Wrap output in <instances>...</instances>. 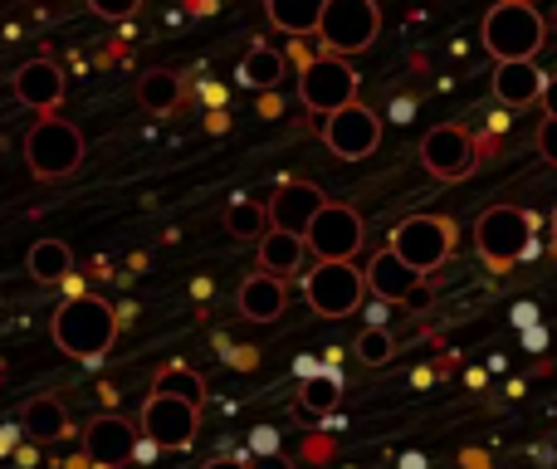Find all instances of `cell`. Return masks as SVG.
I'll return each instance as SVG.
<instances>
[{
  "label": "cell",
  "instance_id": "obj_1",
  "mask_svg": "<svg viewBox=\"0 0 557 469\" xmlns=\"http://www.w3.org/2000/svg\"><path fill=\"white\" fill-rule=\"evenodd\" d=\"M480 39L499 64H539V49L548 45V25L533 0H499L484 10Z\"/></svg>",
  "mask_w": 557,
  "mask_h": 469
},
{
  "label": "cell",
  "instance_id": "obj_2",
  "mask_svg": "<svg viewBox=\"0 0 557 469\" xmlns=\"http://www.w3.org/2000/svg\"><path fill=\"white\" fill-rule=\"evenodd\" d=\"M49 333H54L59 353H69L84 367H98L108 357V347H113V337H117L113 304L98 298V294L74 298V304H59L54 318H49Z\"/></svg>",
  "mask_w": 557,
  "mask_h": 469
},
{
  "label": "cell",
  "instance_id": "obj_3",
  "mask_svg": "<svg viewBox=\"0 0 557 469\" xmlns=\"http://www.w3.org/2000/svg\"><path fill=\"white\" fill-rule=\"evenodd\" d=\"M539 211H523V206H484L474 215V249H480L484 269L494 279H504L519 259H529L533 231H539Z\"/></svg>",
  "mask_w": 557,
  "mask_h": 469
},
{
  "label": "cell",
  "instance_id": "obj_4",
  "mask_svg": "<svg viewBox=\"0 0 557 469\" xmlns=\"http://www.w3.org/2000/svg\"><path fill=\"white\" fill-rule=\"evenodd\" d=\"M376 35H382V5L376 0H323V15L313 29L323 59L362 54V49H372Z\"/></svg>",
  "mask_w": 557,
  "mask_h": 469
},
{
  "label": "cell",
  "instance_id": "obj_5",
  "mask_svg": "<svg viewBox=\"0 0 557 469\" xmlns=\"http://www.w3.org/2000/svg\"><path fill=\"white\" fill-rule=\"evenodd\" d=\"M455 239H460V231H455L450 215H411V221H401L392 231V245L386 249L401 264H411L421 279H431L455 255Z\"/></svg>",
  "mask_w": 557,
  "mask_h": 469
},
{
  "label": "cell",
  "instance_id": "obj_6",
  "mask_svg": "<svg viewBox=\"0 0 557 469\" xmlns=\"http://www.w3.org/2000/svg\"><path fill=\"white\" fill-rule=\"evenodd\" d=\"M25 162L39 182L74 176L78 162H84V133H78L69 118H39L25 137Z\"/></svg>",
  "mask_w": 557,
  "mask_h": 469
},
{
  "label": "cell",
  "instance_id": "obj_7",
  "mask_svg": "<svg viewBox=\"0 0 557 469\" xmlns=\"http://www.w3.org/2000/svg\"><path fill=\"white\" fill-rule=\"evenodd\" d=\"M357 69L347 64V59H323V54H313V64L298 74V98H304V108L308 113H318V118H333V113H343L347 103H357Z\"/></svg>",
  "mask_w": 557,
  "mask_h": 469
},
{
  "label": "cell",
  "instance_id": "obj_8",
  "mask_svg": "<svg viewBox=\"0 0 557 469\" xmlns=\"http://www.w3.org/2000/svg\"><path fill=\"white\" fill-rule=\"evenodd\" d=\"M304 249L318 264H352V255L362 249V215L343 201H327L308 225Z\"/></svg>",
  "mask_w": 557,
  "mask_h": 469
},
{
  "label": "cell",
  "instance_id": "obj_9",
  "mask_svg": "<svg viewBox=\"0 0 557 469\" xmlns=\"http://www.w3.org/2000/svg\"><path fill=\"white\" fill-rule=\"evenodd\" d=\"M318 137H323V147L337 157V162H362V157H372L376 147H382V113H372V108L357 98V103H347L343 113L323 118V123H318Z\"/></svg>",
  "mask_w": 557,
  "mask_h": 469
},
{
  "label": "cell",
  "instance_id": "obj_10",
  "mask_svg": "<svg viewBox=\"0 0 557 469\" xmlns=\"http://www.w3.org/2000/svg\"><path fill=\"white\" fill-rule=\"evenodd\" d=\"M304 298L318 318H347L362 308L367 284L357 264H313L304 274Z\"/></svg>",
  "mask_w": 557,
  "mask_h": 469
},
{
  "label": "cell",
  "instance_id": "obj_11",
  "mask_svg": "<svg viewBox=\"0 0 557 469\" xmlns=\"http://www.w3.org/2000/svg\"><path fill=\"white\" fill-rule=\"evenodd\" d=\"M137 431H143L157 451H191L196 435H201V411L186 402H172V396H147Z\"/></svg>",
  "mask_w": 557,
  "mask_h": 469
},
{
  "label": "cell",
  "instance_id": "obj_12",
  "mask_svg": "<svg viewBox=\"0 0 557 469\" xmlns=\"http://www.w3.org/2000/svg\"><path fill=\"white\" fill-rule=\"evenodd\" d=\"M421 162L435 182H465V176L480 166L474 157V143H470V127L460 123H441L421 137Z\"/></svg>",
  "mask_w": 557,
  "mask_h": 469
},
{
  "label": "cell",
  "instance_id": "obj_13",
  "mask_svg": "<svg viewBox=\"0 0 557 469\" xmlns=\"http://www.w3.org/2000/svg\"><path fill=\"white\" fill-rule=\"evenodd\" d=\"M362 284H367V294L382 298V304H411V308L431 304V288H425V279L416 274L411 264H401L392 249H376L372 264L362 269Z\"/></svg>",
  "mask_w": 557,
  "mask_h": 469
},
{
  "label": "cell",
  "instance_id": "obj_14",
  "mask_svg": "<svg viewBox=\"0 0 557 469\" xmlns=\"http://www.w3.org/2000/svg\"><path fill=\"white\" fill-rule=\"evenodd\" d=\"M323 206H327V196L318 192L313 182H278L270 206H264V221H270V231H278V235L304 239L308 225H313V215L323 211Z\"/></svg>",
  "mask_w": 557,
  "mask_h": 469
},
{
  "label": "cell",
  "instance_id": "obj_15",
  "mask_svg": "<svg viewBox=\"0 0 557 469\" xmlns=\"http://www.w3.org/2000/svg\"><path fill=\"white\" fill-rule=\"evenodd\" d=\"M133 441H137V425L117 411H103L84 425V455H88V465H98V469L133 465Z\"/></svg>",
  "mask_w": 557,
  "mask_h": 469
},
{
  "label": "cell",
  "instance_id": "obj_16",
  "mask_svg": "<svg viewBox=\"0 0 557 469\" xmlns=\"http://www.w3.org/2000/svg\"><path fill=\"white\" fill-rule=\"evenodd\" d=\"M64 69L54 64V59H29L25 69L15 74V94L20 103L39 108V113H54L59 103H64Z\"/></svg>",
  "mask_w": 557,
  "mask_h": 469
},
{
  "label": "cell",
  "instance_id": "obj_17",
  "mask_svg": "<svg viewBox=\"0 0 557 469\" xmlns=\"http://www.w3.org/2000/svg\"><path fill=\"white\" fill-rule=\"evenodd\" d=\"M235 304H240V318H250V323H278L284 304H288V284L284 279H270V274H245Z\"/></svg>",
  "mask_w": 557,
  "mask_h": 469
},
{
  "label": "cell",
  "instance_id": "obj_18",
  "mask_svg": "<svg viewBox=\"0 0 557 469\" xmlns=\"http://www.w3.org/2000/svg\"><path fill=\"white\" fill-rule=\"evenodd\" d=\"M543 69L539 64H494V98H499V108L509 113V108H533L543 94Z\"/></svg>",
  "mask_w": 557,
  "mask_h": 469
},
{
  "label": "cell",
  "instance_id": "obj_19",
  "mask_svg": "<svg viewBox=\"0 0 557 469\" xmlns=\"http://www.w3.org/2000/svg\"><path fill=\"white\" fill-rule=\"evenodd\" d=\"M235 78H240L250 94H274V88H284L288 64H284V54H278V49H270V45H260V39H255V45L245 49Z\"/></svg>",
  "mask_w": 557,
  "mask_h": 469
},
{
  "label": "cell",
  "instance_id": "obj_20",
  "mask_svg": "<svg viewBox=\"0 0 557 469\" xmlns=\"http://www.w3.org/2000/svg\"><path fill=\"white\" fill-rule=\"evenodd\" d=\"M304 259H308L304 239L278 235V231H264L260 235V274L284 279V284H288V274H298V269H304Z\"/></svg>",
  "mask_w": 557,
  "mask_h": 469
},
{
  "label": "cell",
  "instance_id": "obj_21",
  "mask_svg": "<svg viewBox=\"0 0 557 469\" xmlns=\"http://www.w3.org/2000/svg\"><path fill=\"white\" fill-rule=\"evenodd\" d=\"M137 103L157 118L176 113V108H182V74H172V69H147V74L137 78Z\"/></svg>",
  "mask_w": 557,
  "mask_h": 469
},
{
  "label": "cell",
  "instance_id": "obj_22",
  "mask_svg": "<svg viewBox=\"0 0 557 469\" xmlns=\"http://www.w3.org/2000/svg\"><path fill=\"white\" fill-rule=\"evenodd\" d=\"M152 396H172V402H186V406L201 411L206 406V377L191 372L186 362H166L162 372H157V382H152Z\"/></svg>",
  "mask_w": 557,
  "mask_h": 469
},
{
  "label": "cell",
  "instance_id": "obj_23",
  "mask_svg": "<svg viewBox=\"0 0 557 469\" xmlns=\"http://www.w3.org/2000/svg\"><path fill=\"white\" fill-rule=\"evenodd\" d=\"M323 0H270V25L284 29L288 39H313Z\"/></svg>",
  "mask_w": 557,
  "mask_h": 469
},
{
  "label": "cell",
  "instance_id": "obj_24",
  "mask_svg": "<svg viewBox=\"0 0 557 469\" xmlns=\"http://www.w3.org/2000/svg\"><path fill=\"white\" fill-rule=\"evenodd\" d=\"M20 431H29L35 441H64V435H74V425H69V411L59 406V396H35L25 406V425Z\"/></svg>",
  "mask_w": 557,
  "mask_h": 469
},
{
  "label": "cell",
  "instance_id": "obj_25",
  "mask_svg": "<svg viewBox=\"0 0 557 469\" xmlns=\"http://www.w3.org/2000/svg\"><path fill=\"white\" fill-rule=\"evenodd\" d=\"M343 392H347V377H343V367H323V377L318 382H308V386H298V406H304L308 416H337V406H343Z\"/></svg>",
  "mask_w": 557,
  "mask_h": 469
},
{
  "label": "cell",
  "instance_id": "obj_26",
  "mask_svg": "<svg viewBox=\"0 0 557 469\" xmlns=\"http://www.w3.org/2000/svg\"><path fill=\"white\" fill-rule=\"evenodd\" d=\"M29 279H39V284H59V279L74 274V249L64 245V239H35V249H29Z\"/></svg>",
  "mask_w": 557,
  "mask_h": 469
},
{
  "label": "cell",
  "instance_id": "obj_27",
  "mask_svg": "<svg viewBox=\"0 0 557 469\" xmlns=\"http://www.w3.org/2000/svg\"><path fill=\"white\" fill-rule=\"evenodd\" d=\"M264 231H270V221H264V206L255 201V196H235V201L225 206V235L260 239Z\"/></svg>",
  "mask_w": 557,
  "mask_h": 469
},
{
  "label": "cell",
  "instance_id": "obj_28",
  "mask_svg": "<svg viewBox=\"0 0 557 469\" xmlns=\"http://www.w3.org/2000/svg\"><path fill=\"white\" fill-rule=\"evenodd\" d=\"M352 353H357V362H367V367H386L396 357V337L386 333V328H362Z\"/></svg>",
  "mask_w": 557,
  "mask_h": 469
},
{
  "label": "cell",
  "instance_id": "obj_29",
  "mask_svg": "<svg viewBox=\"0 0 557 469\" xmlns=\"http://www.w3.org/2000/svg\"><path fill=\"white\" fill-rule=\"evenodd\" d=\"M264 455H284V435L274 425H255L250 431V460H264Z\"/></svg>",
  "mask_w": 557,
  "mask_h": 469
},
{
  "label": "cell",
  "instance_id": "obj_30",
  "mask_svg": "<svg viewBox=\"0 0 557 469\" xmlns=\"http://www.w3.org/2000/svg\"><path fill=\"white\" fill-rule=\"evenodd\" d=\"M221 362L235 367V372H255V367H260V347H255V343H235L231 353L221 357Z\"/></svg>",
  "mask_w": 557,
  "mask_h": 469
},
{
  "label": "cell",
  "instance_id": "obj_31",
  "mask_svg": "<svg viewBox=\"0 0 557 469\" xmlns=\"http://www.w3.org/2000/svg\"><path fill=\"white\" fill-rule=\"evenodd\" d=\"M201 103L206 113H221V108H231V88L215 84V78H201Z\"/></svg>",
  "mask_w": 557,
  "mask_h": 469
},
{
  "label": "cell",
  "instance_id": "obj_32",
  "mask_svg": "<svg viewBox=\"0 0 557 469\" xmlns=\"http://www.w3.org/2000/svg\"><path fill=\"white\" fill-rule=\"evenodd\" d=\"M318 377H323V362H318V353H298L294 357V382L308 386V382H318Z\"/></svg>",
  "mask_w": 557,
  "mask_h": 469
},
{
  "label": "cell",
  "instance_id": "obj_33",
  "mask_svg": "<svg viewBox=\"0 0 557 469\" xmlns=\"http://www.w3.org/2000/svg\"><path fill=\"white\" fill-rule=\"evenodd\" d=\"M278 54H284V64H294L298 74H304V69L313 64V49H308V39H288V45L278 49Z\"/></svg>",
  "mask_w": 557,
  "mask_h": 469
},
{
  "label": "cell",
  "instance_id": "obj_34",
  "mask_svg": "<svg viewBox=\"0 0 557 469\" xmlns=\"http://www.w3.org/2000/svg\"><path fill=\"white\" fill-rule=\"evenodd\" d=\"M94 15H103V20H127V15H137V0H94Z\"/></svg>",
  "mask_w": 557,
  "mask_h": 469
},
{
  "label": "cell",
  "instance_id": "obj_35",
  "mask_svg": "<svg viewBox=\"0 0 557 469\" xmlns=\"http://www.w3.org/2000/svg\"><path fill=\"white\" fill-rule=\"evenodd\" d=\"M539 157L557 166V123L553 118H543V127H539Z\"/></svg>",
  "mask_w": 557,
  "mask_h": 469
},
{
  "label": "cell",
  "instance_id": "obj_36",
  "mask_svg": "<svg viewBox=\"0 0 557 469\" xmlns=\"http://www.w3.org/2000/svg\"><path fill=\"white\" fill-rule=\"evenodd\" d=\"M548 328H543V323H533V328H523V333H519V343H523V353H548Z\"/></svg>",
  "mask_w": 557,
  "mask_h": 469
},
{
  "label": "cell",
  "instance_id": "obj_37",
  "mask_svg": "<svg viewBox=\"0 0 557 469\" xmlns=\"http://www.w3.org/2000/svg\"><path fill=\"white\" fill-rule=\"evenodd\" d=\"M386 118H392V123H411L416 118V94H396L392 108H386Z\"/></svg>",
  "mask_w": 557,
  "mask_h": 469
},
{
  "label": "cell",
  "instance_id": "obj_38",
  "mask_svg": "<svg viewBox=\"0 0 557 469\" xmlns=\"http://www.w3.org/2000/svg\"><path fill=\"white\" fill-rule=\"evenodd\" d=\"M362 318H367V328H386L392 304H382V298H362Z\"/></svg>",
  "mask_w": 557,
  "mask_h": 469
},
{
  "label": "cell",
  "instance_id": "obj_39",
  "mask_svg": "<svg viewBox=\"0 0 557 469\" xmlns=\"http://www.w3.org/2000/svg\"><path fill=\"white\" fill-rule=\"evenodd\" d=\"M509 323L519 328V333H523V328H533V323H543L539 304H513V308H509Z\"/></svg>",
  "mask_w": 557,
  "mask_h": 469
},
{
  "label": "cell",
  "instance_id": "obj_40",
  "mask_svg": "<svg viewBox=\"0 0 557 469\" xmlns=\"http://www.w3.org/2000/svg\"><path fill=\"white\" fill-rule=\"evenodd\" d=\"M255 113L270 118V123H274V118H284V94H278V88H274V94H260V98H255Z\"/></svg>",
  "mask_w": 557,
  "mask_h": 469
},
{
  "label": "cell",
  "instance_id": "obj_41",
  "mask_svg": "<svg viewBox=\"0 0 557 469\" xmlns=\"http://www.w3.org/2000/svg\"><path fill=\"white\" fill-rule=\"evenodd\" d=\"M157 455H162V451H157V445H152V441H147V435H143V431H137V441H133V460H137V465H143V469H152V465H157Z\"/></svg>",
  "mask_w": 557,
  "mask_h": 469
},
{
  "label": "cell",
  "instance_id": "obj_42",
  "mask_svg": "<svg viewBox=\"0 0 557 469\" xmlns=\"http://www.w3.org/2000/svg\"><path fill=\"white\" fill-rule=\"evenodd\" d=\"M539 103H543V118H553V123H557V74L543 78V94H539Z\"/></svg>",
  "mask_w": 557,
  "mask_h": 469
},
{
  "label": "cell",
  "instance_id": "obj_43",
  "mask_svg": "<svg viewBox=\"0 0 557 469\" xmlns=\"http://www.w3.org/2000/svg\"><path fill=\"white\" fill-rule=\"evenodd\" d=\"M235 127V118H231V108H221V113H206V133L211 137H225Z\"/></svg>",
  "mask_w": 557,
  "mask_h": 469
},
{
  "label": "cell",
  "instance_id": "obj_44",
  "mask_svg": "<svg viewBox=\"0 0 557 469\" xmlns=\"http://www.w3.org/2000/svg\"><path fill=\"white\" fill-rule=\"evenodd\" d=\"M59 288H64V304H74V298H88V279H84V274L59 279Z\"/></svg>",
  "mask_w": 557,
  "mask_h": 469
},
{
  "label": "cell",
  "instance_id": "obj_45",
  "mask_svg": "<svg viewBox=\"0 0 557 469\" xmlns=\"http://www.w3.org/2000/svg\"><path fill=\"white\" fill-rule=\"evenodd\" d=\"M201 469H250V451H235V455H221V460H206Z\"/></svg>",
  "mask_w": 557,
  "mask_h": 469
},
{
  "label": "cell",
  "instance_id": "obj_46",
  "mask_svg": "<svg viewBox=\"0 0 557 469\" xmlns=\"http://www.w3.org/2000/svg\"><path fill=\"white\" fill-rule=\"evenodd\" d=\"M20 425H0V460H10V455H15V445H20Z\"/></svg>",
  "mask_w": 557,
  "mask_h": 469
},
{
  "label": "cell",
  "instance_id": "obj_47",
  "mask_svg": "<svg viewBox=\"0 0 557 469\" xmlns=\"http://www.w3.org/2000/svg\"><path fill=\"white\" fill-rule=\"evenodd\" d=\"M10 460H15V469H35V465H39V445H25V441H20Z\"/></svg>",
  "mask_w": 557,
  "mask_h": 469
},
{
  "label": "cell",
  "instance_id": "obj_48",
  "mask_svg": "<svg viewBox=\"0 0 557 469\" xmlns=\"http://www.w3.org/2000/svg\"><path fill=\"white\" fill-rule=\"evenodd\" d=\"M137 313H143V308H137L133 298H123V304H113V323H117V328H127V323H133Z\"/></svg>",
  "mask_w": 557,
  "mask_h": 469
},
{
  "label": "cell",
  "instance_id": "obj_49",
  "mask_svg": "<svg viewBox=\"0 0 557 469\" xmlns=\"http://www.w3.org/2000/svg\"><path fill=\"white\" fill-rule=\"evenodd\" d=\"M211 294H215V279H211V274H196V279H191V298H196V304H206Z\"/></svg>",
  "mask_w": 557,
  "mask_h": 469
},
{
  "label": "cell",
  "instance_id": "obj_50",
  "mask_svg": "<svg viewBox=\"0 0 557 469\" xmlns=\"http://www.w3.org/2000/svg\"><path fill=\"white\" fill-rule=\"evenodd\" d=\"M465 386H470V392H484V386H490V372H484V367H465Z\"/></svg>",
  "mask_w": 557,
  "mask_h": 469
},
{
  "label": "cell",
  "instance_id": "obj_51",
  "mask_svg": "<svg viewBox=\"0 0 557 469\" xmlns=\"http://www.w3.org/2000/svg\"><path fill=\"white\" fill-rule=\"evenodd\" d=\"M396 469H431V460L421 451H406V455H396Z\"/></svg>",
  "mask_w": 557,
  "mask_h": 469
},
{
  "label": "cell",
  "instance_id": "obj_52",
  "mask_svg": "<svg viewBox=\"0 0 557 469\" xmlns=\"http://www.w3.org/2000/svg\"><path fill=\"white\" fill-rule=\"evenodd\" d=\"M484 133H490V137H504V133H509V113H504V108H494V113H490V127H484Z\"/></svg>",
  "mask_w": 557,
  "mask_h": 469
},
{
  "label": "cell",
  "instance_id": "obj_53",
  "mask_svg": "<svg viewBox=\"0 0 557 469\" xmlns=\"http://www.w3.org/2000/svg\"><path fill=\"white\" fill-rule=\"evenodd\" d=\"M411 386H416V392H431L435 372H431V367H411Z\"/></svg>",
  "mask_w": 557,
  "mask_h": 469
},
{
  "label": "cell",
  "instance_id": "obj_54",
  "mask_svg": "<svg viewBox=\"0 0 557 469\" xmlns=\"http://www.w3.org/2000/svg\"><path fill=\"white\" fill-rule=\"evenodd\" d=\"M231 347H235V337L225 333V328H215V333H211V353H215V357H225Z\"/></svg>",
  "mask_w": 557,
  "mask_h": 469
},
{
  "label": "cell",
  "instance_id": "obj_55",
  "mask_svg": "<svg viewBox=\"0 0 557 469\" xmlns=\"http://www.w3.org/2000/svg\"><path fill=\"white\" fill-rule=\"evenodd\" d=\"M88 274H94V279H117V274H113V259H108V255H94Z\"/></svg>",
  "mask_w": 557,
  "mask_h": 469
},
{
  "label": "cell",
  "instance_id": "obj_56",
  "mask_svg": "<svg viewBox=\"0 0 557 469\" xmlns=\"http://www.w3.org/2000/svg\"><path fill=\"white\" fill-rule=\"evenodd\" d=\"M250 469H294L288 455H264V460H250Z\"/></svg>",
  "mask_w": 557,
  "mask_h": 469
},
{
  "label": "cell",
  "instance_id": "obj_57",
  "mask_svg": "<svg viewBox=\"0 0 557 469\" xmlns=\"http://www.w3.org/2000/svg\"><path fill=\"white\" fill-rule=\"evenodd\" d=\"M504 396H509V402H519V396H529V382H523V377H509V382H504Z\"/></svg>",
  "mask_w": 557,
  "mask_h": 469
},
{
  "label": "cell",
  "instance_id": "obj_58",
  "mask_svg": "<svg viewBox=\"0 0 557 469\" xmlns=\"http://www.w3.org/2000/svg\"><path fill=\"white\" fill-rule=\"evenodd\" d=\"M460 465H470V469H494V465H490V455H484V451H465V455H460Z\"/></svg>",
  "mask_w": 557,
  "mask_h": 469
},
{
  "label": "cell",
  "instance_id": "obj_59",
  "mask_svg": "<svg viewBox=\"0 0 557 469\" xmlns=\"http://www.w3.org/2000/svg\"><path fill=\"white\" fill-rule=\"evenodd\" d=\"M143 269H147V255H143V249H133V255H127V274H143Z\"/></svg>",
  "mask_w": 557,
  "mask_h": 469
},
{
  "label": "cell",
  "instance_id": "obj_60",
  "mask_svg": "<svg viewBox=\"0 0 557 469\" xmlns=\"http://www.w3.org/2000/svg\"><path fill=\"white\" fill-rule=\"evenodd\" d=\"M98 396H103V406H108V411H113V406H117V386H113V382H103V386H98Z\"/></svg>",
  "mask_w": 557,
  "mask_h": 469
},
{
  "label": "cell",
  "instance_id": "obj_61",
  "mask_svg": "<svg viewBox=\"0 0 557 469\" xmlns=\"http://www.w3.org/2000/svg\"><path fill=\"white\" fill-rule=\"evenodd\" d=\"M59 469H88V455H84V451H78V455H69V460L59 465Z\"/></svg>",
  "mask_w": 557,
  "mask_h": 469
},
{
  "label": "cell",
  "instance_id": "obj_62",
  "mask_svg": "<svg viewBox=\"0 0 557 469\" xmlns=\"http://www.w3.org/2000/svg\"><path fill=\"white\" fill-rule=\"evenodd\" d=\"M548 231H553V255H557V206H553V221H548Z\"/></svg>",
  "mask_w": 557,
  "mask_h": 469
},
{
  "label": "cell",
  "instance_id": "obj_63",
  "mask_svg": "<svg viewBox=\"0 0 557 469\" xmlns=\"http://www.w3.org/2000/svg\"><path fill=\"white\" fill-rule=\"evenodd\" d=\"M543 25H553V29H557V5H553V15H543Z\"/></svg>",
  "mask_w": 557,
  "mask_h": 469
},
{
  "label": "cell",
  "instance_id": "obj_64",
  "mask_svg": "<svg viewBox=\"0 0 557 469\" xmlns=\"http://www.w3.org/2000/svg\"><path fill=\"white\" fill-rule=\"evenodd\" d=\"M343 469H357V465H343Z\"/></svg>",
  "mask_w": 557,
  "mask_h": 469
}]
</instances>
